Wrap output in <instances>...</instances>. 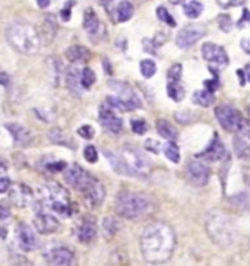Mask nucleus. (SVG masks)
I'll return each mask as SVG.
<instances>
[{"mask_svg":"<svg viewBox=\"0 0 250 266\" xmlns=\"http://www.w3.org/2000/svg\"><path fill=\"white\" fill-rule=\"evenodd\" d=\"M9 215H11V209H9V206H6L5 204H0V219L9 218Z\"/></svg>","mask_w":250,"mask_h":266,"instance_id":"09e8293b","label":"nucleus"},{"mask_svg":"<svg viewBox=\"0 0 250 266\" xmlns=\"http://www.w3.org/2000/svg\"><path fill=\"white\" fill-rule=\"evenodd\" d=\"M145 148L146 149H149L151 152H154V154H158V151H159V146H158V142H154V141H146V143H145Z\"/></svg>","mask_w":250,"mask_h":266,"instance_id":"49530a36","label":"nucleus"},{"mask_svg":"<svg viewBox=\"0 0 250 266\" xmlns=\"http://www.w3.org/2000/svg\"><path fill=\"white\" fill-rule=\"evenodd\" d=\"M182 2H185V0H172V3H174V5H177V3H182Z\"/></svg>","mask_w":250,"mask_h":266,"instance_id":"13d9d810","label":"nucleus"},{"mask_svg":"<svg viewBox=\"0 0 250 266\" xmlns=\"http://www.w3.org/2000/svg\"><path fill=\"white\" fill-rule=\"evenodd\" d=\"M50 2H51V0H37V5H38V8H41V9H46L48 5H50Z\"/></svg>","mask_w":250,"mask_h":266,"instance_id":"6e6d98bb","label":"nucleus"},{"mask_svg":"<svg viewBox=\"0 0 250 266\" xmlns=\"http://www.w3.org/2000/svg\"><path fill=\"white\" fill-rule=\"evenodd\" d=\"M141 73L142 76L145 79H149L152 78L154 75H155L156 72V64L154 60H151V59H145V60H142L141 62Z\"/></svg>","mask_w":250,"mask_h":266,"instance_id":"72a5a7b5","label":"nucleus"},{"mask_svg":"<svg viewBox=\"0 0 250 266\" xmlns=\"http://www.w3.org/2000/svg\"><path fill=\"white\" fill-rule=\"evenodd\" d=\"M217 22H218V27L221 31L230 32L233 28V19L230 15H225V14H221L217 18Z\"/></svg>","mask_w":250,"mask_h":266,"instance_id":"c9c22d12","label":"nucleus"},{"mask_svg":"<svg viewBox=\"0 0 250 266\" xmlns=\"http://www.w3.org/2000/svg\"><path fill=\"white\" fill-rule=\"evenodd\" d=\"M95 2H97L98 5H101V6H104L106 9H109L110 6L113 5V2H114V0H95Z\"/></svg>","mask_w":250,"mask_h":266,"instance_id":"5fc2aeb1","label":"nucleus"},{"mask_svg":"<svg viewBox=\"0 0 250 266\" xmlns=\"http://www.w3.org/2000/svg\"><path fill=\"white\" fill-rule=\"evenodd\" d=\"M234 152L238 158H250V122H243L234 136Z\"/></svg>","mask_w":250,"mask_h":266,"instance_id":"f3484780","label":"nucleus"},{"mask_svg":"<svg viewBox=\"0 0 250 266\" xmlns=\"http://www.w3.org/2000/svg\"><path fill=\"white\" fill-rule=\"evenodd\" d=\"M183 12L188 18H192V19L199 18L203 12V5L198 0H192V2H189L183 6Z\"/></svg>","mask_w":250,"mask_h":266,"instance_id":"c756f323","label":"nucleus"},{"mask_svg":"<svg viewBox=\"0 0 250 266\" xmlns=\"http://www.w3.org/2000/svg\"><path fill=\"white\" fill-rule=\"evenodd\" d=\"M247 0H230L228 3H227V6H230V8H234V6H241V5H244Z\"/></svg>","mask_w":250,"mask_h":266,"instance_id":"864d4df0","label":"nucleus"},{"mask_svg":"<svg viewBox=\"0 0 250 266\" xmlns=\"http://www.w3.org/2000/svg\"><path fill=\"white\" fill-rule=\"evenodd\" d=\"M82 195L85 196V199L88 201V204L91 206H100L103 204L104 198H106V189H104L101 182H98L97 179H94L93 183L85 189V192Z\"/></svg>","mask_w":250,"mask_h":266,"instance_id":"aec40b11","label":"nucleus"},{"mask_svg":"<svg viewBox=\"0 0 250 266\" xmlns=\"http://www.w3.org/2000/svg\"><path fill=\"white\" fill-rule=\"evenodd\" d=\"M44 168H46L47 171L51 172L63 171V170L66 168V162H63V161H50V159H47V161L44 162Z\"/></svg>","mask_w":250,"mask_h":266,"instance_id":"a19ab883","label":"nucleus"},{"mask_svg":"<svg viewBox=\"0 0 250 266\" xmlns=\"http://www.w3.org/2000/svg\"><path fill=\"white\" fill-rule=\"evenodd\" d=\"M206 233L211 237V240L221 247H228L234 241V227L227 215H224L221 211H211L206 215L205 221Z\"/></svg>","mask_w":250,"mask_h":266,"instance_id":"20e7f679","label":"nucleus"},{"mask_svg":"<svg viewBox=\"0 0 250 266\" xmlns=\"http://www.w3.org/2000/svg\"><path fill=\"white\" fill-rule=\"evenodd\" d=\"M48 138H50V141L53 142V143H56V145H64V146L75 148L73 141H72L70 138H67V136L63 133V130H60V129H53V130L50 132Z\"/></svg>","mask_w":250,"mask_h":266,"instance_id":"c85d7f7f","label":"nucleus"},{"mask_svg":"<svg viewBox=\"0 0 250 266\" xmlns=\"http://www.w3.org/2000/svg\"><path fill=\"white\" fill-rule=\"evenodd\" d=\"M6 41L15 51L24 56L35 54L41 46V37L35 27L24 21L12 22L6 28Z\"/></svg>","mask_w":250,"mask_h":266,"instance_id":"7ed1b4c3","label":"nucleus"},{"mask_svg":"<svg viewBox=\"0 0 250 266\" xmlns=\"http://www.w3.org/2000/svg\"><path fill=\"white\" fill-rule=\"evenodd\" d=\"M67 85H69V88L73 93H76L80 88V85H82L80 83V75H79V72L75 67L69 69V72H67Z\"/></svg>","mask_w":250,"mask_h":266,"instance_id":"f704fd0d","label":"nucleus"},{"mask_svg":"<svg viewBox=\"0 0 250 266\" xmlns=\"http://www.w3.org/2000/svg\"><path fill=\"white\" fill-rule=\"evenodd\" d=\"M95 73L93 69H90V67H85L82 72H80V83H82V88L84 90H90L93 85L95 83Z\"/></svg>","mask_w":250,"mask_h":266,"instance_id":"473e14b6","label":"nucleus"},{"mask_svg":"<svg viewBox=\"0 0 250 266\" xmlns=\"http://www.w3.org/2000/svg\"><path fill=\"white\" fill-rule=\"evenodd\" d=\"M240 46L244 50V53L250 54V38H243L241 43H240Z\"/></svg>","mask_w":250,"mask_h":266,"instance_id":"603ef678","label":"nucleus"},{"mask_svg":"<svg viewBox=\"0 0 250 266\" xmlns=\"http://www.w3.org/2000/svg\"><path fill=\"white\" fill-rule=\"evenodd\" d=\"M84 30L90 35L91 41L100 43L106 38V27L98 19L94 9L88 8L84 14Z\"/></svg>","mask_w":250,"mask_h":266,"instance_id":"9b49d317","label":"nucleus"},{"mask_svg":"<svg viewBox=\"0 0 250 266\" xmlns=\"http://www.w3.org/2000/svg\"><path fill=\"white\" fill-rule=\"evenodd\" d=\"M244 22H250V12L247 11V9H244V11H243V18L238 21L237 27H238V28H243V24H244Z\"/></svg>","mask_w":250,"mask_h":266,"instance_id":"8fccbe9b","label":"nucleus"},{"mask_svg":"<svg viewBox=\"0 0 250 266\" xmlns=\"http://www.w3.org/2000/svg\"><path fill=\"white\" fill-rule=\"evenodd\" d=\"M84 157L85 159L88 161V162H91V164H94L98 161V151H97V148L93 146V145H88L85 149H84Z\"/></svg>","mask_w":250,"mask_h":266,"instance_id":"79ce46f5","label":"nucleus"},{"mask_svg":"<svg viewBox=\"0 0 250 266\" xmlns=\"http://www.w3.org/2000/svg\"><path fill=\"white\" fill-rule=\"evenodd\" d=\"M11 83V78L6 72H0V85L3 86H8Z\"/></svg>","mask_w":250,"mask_h":266,"instance_id":"3c124183","label":"nucleus"},{"mask_svg":"<svg viewBox=\"0 0 250 266\" xmlns=\"http://www.w3.org/2000/svg\"><path fill=\"white\" fill-rule=\"evenodd\" d=\"M199 157L206 159V161H221L224 158L228 157V152L224 146L222 141L219 139L218 135H214L212 141L209 142V145L206 146V149L203 151L202 154H199Z\"/></svg>","mask_w":250,"mask_h":266,"instance_id":"6ab92c4d","label":"nucleus"},{"mask_svg":"<svg viewBox=\"0 0 250 266\" xmlns=\"http://www.w3.org/2000/svg\"><path fill=\"white\" fill-rule=\"evenodd\" d=\"M164 154H165V158L174 164L180 162V149L176 142L169 141V143L164 145Z\"/></svg>","mask_w":250,"mask_h":266,"instance_id":"2f4dec72","label":"nucleus"},{"mask_svg":"<svg viewBox=\"0 0 250 266\" xmlns=\"http://www.w3.org/2000/svg\"><path fill=\"white\" fill-rule=\"evenodd\" d=\"M155 211V201L139 192H123L117 196L116 201V212L122 218L136 221L152 215Z\"/></svg>","mask_w":250,"mask_h":266,"instance_id":"f03ea898","label":"nucleus"},{"mask_svg":"<svg viewBox=\"0 0 250 266\" xmlns=\"http://www.w3.org/2000/svg\"><path fill=\"white\" fill-rule=\"evenodd\" d=\"M44 259L48 265L54 266H67L73 265V260H75V254L73 251L64 246H56V247H51L44 253Z\"/></svg>","mask_w":250,"mask_h":266,"instance_id":"4468645a","label":"nucleus"},{"mask_svg":"<svg viewBox=\"0 0 250 266\" xmlns=\"http://www.w3.org/2000/svg\"><path fill=\"white\" fill-rule=\"evenodd\" d=\"M249 114H250V106H249Z\"/></svg>","mask_w":250,"mask_h":266,"instance_id":"bf43d9fd","label":"nucleus"},{"mask_svg":"<svg viewBox=\"0 0 250 266\" xmlns=\"http://www.w3.org/2000/svg\"><path fill=\"white\" fill-rule=\"evenodd\" d=\"M78 133L84 138V139H93L94 138V129L93 126L84 125L78 129Z\"/></svg>","mask_w":250,"mask_h":266,"instance_id":"37998d69","label":"nucleus"},{"mask_svg":"<svg viewBox=\"0 0 250 266\" xmlns=\"http://www.w3.org/2000/svg\"><path fill=\"white\" fill-rule=\"evenodd\" d=\"M95 177H93L88 171H85L82 167H79L78 164L69 165L64 168V180L70 188L76 189L78 192L84 193L85 189L88 188Z\"/></svg>","mask_w":250,"mask_h":266,"instance_id":"1a4fd4ad","label":"nucleus"},{"mask_svg":"<svg viewBox=\"0 0 250 266\" xmlns=\"http://www.w3.org/2000/svg\"><path fill=\"white\" fill-rule=\"evenodd\" d=\"M182 70H183L182 64H179V63L173 64L172 67L169 69V72H167L169 80H179L180 82V79H182Z\"/></svg>","mask_w":250,"mask_h":266,"instance_id":"58836bf2","label":"nucleus"},{"mask_svg":"<svg viewBox=\"0 0 250 266\" xmlns=\"http://www.w3.org/2000/svg\"><path fill=\"white\" fill-rule=\"evenodd\" d=\"M130 126H132V130L136 133V135H145L146 130H148V125L143 119H133L130 122Z\"/></svg>","mask_w":250,"mask_h":266,"instance_id":"4c0bfd02","label":"nucleus"},{"mask_svg":"<svg viewBox=\"0 0 250 266\" xmlns=\"http://www.w3.org/2000/svg\"><path fill=\"white\" fill-rule=\"evenodd\" d=\"M11 188V180L8 177H0V195L8 192Z\"/></svg>","mask_w":250,"mask_h":266,"instance_id":"a18cd8bd","label":"nucleus"},{"mask_svg":"<svg viewBox=\"0 0 250 266\" xmlns=\"http://www.w3.org/2000/svg\"><path fill=\"white\" fill-rule=\"evenodd\" d=\"M31 190L24 186V185H15L14 188L11 189V201L16 205V206H27L28 202L31 201Z\"/></svg>","mask_w":250,"mask_h":266,"instance_id":"412c9836","label":"nucleus"},{"mask_svg":"<svg viewBox=\"0 0 250 266\" xmlns=\"http://www.w3.org/2000/svg\"><path fill=\"white\" fill-rule=\"evenodd\" d=\"M119 228H120V222L114 218V217H107V218H104V221H103V233H104V235L107 238L116 234L119 231Z\"/></svg>","mask_w":250,"mask_h":266,"instance_id":"7c9ffc66","label":"nucleus"},{"mask_svg":"<svg viewBox=\"0 0 250 266\" xmlns=\"http://www.w3.org/2000/svg\"><path fill=\"white\" fill-rule=\"evenodd\" d=\"M79 241L82 243H90L93 241L97 235V225L93 219H84L82 224L78 227V231H76Z\"/></svg>","mask_w":250,"mask_h":266,"instance_id":"4be33fe9","label":"nucleus"},{"mask_svg":"<svg viewBox=\"0 0 250 266\" xmlns=\"http://www.w3.org/2000/svg\"><path fill=\"white\" fill-rule=\"evenodd\" d=\"M100 123L110 133H120L123 130V120L114 113V109L107 103L100 109Z\"/></svg>","mask_w":250,"mask_h":266,"instance_id":"2eb2a0df","label":"nucleus"},{"mask_svg":"<svg viewBox=\"0 0 250 266\" xmlns=\"http://www.w3.org/2000/svg\"><path fill=\"white\" fill-rule=\"evenodd\" d=\"M66 57L72 63H87L90 60L91 54L90 50L82 46H72L66 50Z\"/></svg>","mask_w":250,"mask_h":266,"instance_id":"b1692460","label":"nucleus"},{"mask_svg":"<svg viewBox=\"0 0 250 266\" xmlns=\"http://www.w3.org/2000/svg\"><path fill=\"white\" fill-rule=\"evenodd\" d=\"M59 219L53 214L48 212L46 206L35 202V217H34V227L40 234H51L59 230Z\"/></svg>","mask_w":250,"mask_h":266,"instance_id":"6e6552de","label":"nucleus"},{"mask_svg":"<svg viewBox=\"0 0 250 266\" xmlns=\"http://www.w3.org/2000/svg\"><path fill=\"white\" fill-rule=\"evenodd\" d=\"M206 35V27L202 24H192V25H186L185 28H182L176 35V44L177 47L190 48L195 46L201 38Z\"/></svg>","mask_w":250,"mask_h":266,"instance_id":"9d476101","label":"nucleus"},{"mask_svg":"<svg viewBox=\"0 0 250 266\" xmlns=\"http://www.w3.org/2000/svg\"><path fill=\"white\" fill-rule=\"evenodd\" d=\"M205 88L208 90V91H215V90H218V79H214V80H206L205 82Z\"/></svg>","mask_w":250,"mask_h":266,"instance_id":"de8ad7c7","label":"nucleus"},{"mask_svg":"<svg viewBox=\"0 0 250 266\" xmlns=\"http://www.w3.org/2000/svg\"><path fill=\"white\" fill-rule=\"evenodd\" d=\"M231 204L235 206H240V208H246L250 205V198L246 193H240V195H234L233 198H230Z\"/></svg>","mask_w":250,"mask_h":266,"instance_id":"ea45409f","label":"nucleus"},{"mask_svg":"<svg viewBox=\"0 0 250 266\" xmlns=\"http://www.w3.org/2000/svg\"><path fill=\"white\" fill-rule=\"evenodd\" d=\"M155 127H156V132H158L164 139H167V141H176L177 136H179L177 129H176L170 122H167V120H164V119L156 120Z\"/></svg>","mask_w":250,"mask_h":266,"instance_id":"393cba45","label":"nucleus"},{"mask_svg":"<svg viewBox=\"0 0 250 266\" xmlns=\"http://www.w3.org/2000/svg\"><path fill=\"white\" fill-rule=\"evenodd\" d=\"M193 103L201 106V107H209L215 103V97L212 91H208L206 88L205 90H199L193 94Z\"/></svg>","mask_w":250,"mask_h":266,"instance_id":"bb28decb","label":"nucleus"},{"mask_svg":"<svg viewBox=\"0 0 250 266\" xmlns=\"http://www.w3.org/2000/svg\"><path fill=\"white\" fill-rule=\"evenodd\" d=\"M167 94H169V97L172 98L173 101L180 103L185 98V90L179 83V80H169V83H167Z\"/></svg>","mask_w":250,"mask_h":266,"instance_id":"cd10ccee","label":"nucleus"},{"mask_svg":"<svg viewBox=\"0 0 250 266\" xmlns=\"http://www.w3.org/2000/svg\"><path fill=\"white\" fill-rule=\"evenodd\" d=\"M215 117L218 120L219 126L225 130V132H237L241 125H243V116L238 110H235L233 106H227L222 104L215 109Z\"/></svg>","mask_w":250,"mask_h":266,"instance_id":"0eeeda50","label":"nucleus"},{"mask_svg":"<svg viewBox=\"0 0 250 266\" xmlns=\"http://www.w3.org/2000/svg\"><path fill=\"white\" fill-rule=\"evenodd\" d=\"M16 243H18L19 249L24 251H31L37 247V244H38L37 237H35L34 230L28 224H25V222L18 224V227H16Z\"/></svg>","mask_w":250,"mask_h":266,"instance_id":"dca6fc26","label":"nucleus"},{"mask_svg":"<svg viewBox=\"0 0 250 266\" xmlns=\"http://www.w3.org/2000/svg\"><path fill=\"white\" fill-rule=\"evenodd\" d=\"M109 86L117 94V97L123 101L126 104L127 110H138L142 107L141 100L139 97L136 95V93L127 85L125 82H120V80H110Z\"/></svg>","mask_w":250,"mask_h":266,"instance_id":"f8f14e48","label":"nucleus"},{"mask_svg":"<svg viewBox=\"0 0 250 266\" xmlns=\"http://www.w3.org/2000/svg\"><path fill=\"white\" fill-rule=\"evenodd\" d=\"M202 57L209 63H215V64H221L225 66L228 64V54L224 48L214 44V43H205L202 47Z\"/></svg>","mask_w":250,"mask_h":266,"instance_id":"a211bd4d","label":"nucleus"},{"mask_svg":"<svg viewBox=\"0 0 250 266\" xmlns=\"http://www.w3.org/2000/svg\"><path fill=\"white\" fill-rule=\"evenodd\" d=\"M6 129L9 130V133L12 135L14 142L16 145H28L32 141L31 133L21 125H16V123H11V125H6Z\"/></svg>","mask_w":250,"mask_h":266,"instance_id":"5701e85b","label":"nucleus"},{"mask_svg":"<svg viewBox=\"0 0 250 266\" xmlns=\"http://www.w3.org/2000/svg\"><path fill=\"white\" fill-rule=\"evenodd\" d=\"M133 5L129 0H122L116 9H114V15H116V21L117 22H127L132 16H133Z\"/></svg>","mask_w":250,"mask_h":266,"instance_id":"a878e982","label":"nucleus"},{"mask_svg":"<svg viewBox=\"0 0 250 266\" xmlns=\"http://www.w3.org/2000/svg\"><path fill=\"white\" fill-rule=\"evenodd\" d=\"M176 247V234L165 222L149 224L141 235V251L145 262L159 265L170 260Z\"/></svg>","mask_w":250,"mask_h":266,"instance_id":"f257e3e1","label":"nucleus"},{"mask_svg":"<svg viewBox=\"0 0 250 266\" xmlns=\"http://www.w3.org/2000/svg\"><path fill=\"white\" fill-rule=\"evenodd\" d=\"M120 159L123 162L126 175H135V177H146L151 170V161L142 151L125 146L120 151Z\"/></svg>","mask_w":250,"mask_h":266,"instance_id":"39448f33","label":"nucleus"},{"mask_svg":"<svg viewBox=\"0 0 250 266\" xmlns=\"http://www.w3.org/2000/svg\"><path fill=\"white\" fill-rule=\"evenodd\" d=\"M211 170L202 161H190L186 167V177L193 186L202 188L209 182Z\"/></svg>","mask_w":250,"mask_h":266,"instance_id":"ddd939ff","label":"nucleus"},{"mask_svg":"<svg viewBox=\"0 0 250 266\" xmlns=\"http://www.w3.org/2000/svg\"><path fill=\"white\" fill-rule=\"evenodd\" d=\"M156 16L159 21H162L164 24L170 25V27H176V21L173 19V16L170 15V12L164 8V6H159L156 8Z\"/></svg>","mask_w":250,"mask_h":266,"instance_id":"e433bc0d","label":"nucleus"},{"mask_svg":"<svg viewBox=\"0 0 250 266\" xmlns=\"http://www.w3.org/2000/svg\"><path fill=\"white\" fill-rule=\"evenodd\" d=\"M246 72H247V73H244V75H246V76H247V79L250 80V64H247V66H246Z\"/></svg>","mask_w":250,"mask_h":266,"instance_id":"4d7b16f0","label":"nucleus"},{"mask_svg":"<svg viewBox=\"0 0 250 266\" xmlns=\"http://www.w3.org/2000/svg\"><path fill=\"white\" fill-rule=\"evenodd\" d=\"M73 5H75V0H67V2H66L64 8L62 9L63 21H69V19H70V9H72V6H73Z\"/></svg>","mask_w":250,"mask_h":266,"instance_id":"c03bdc74","label":"nucleus"},{"mask_svg":"<svg viewBox=\"0 0 250 266\" xmlns=\"http://www.w3.org/2000/svg\"><path fill=\"white\" fill-rule=\"evenodd\" d=\"M43 206L53 211L57 215L69 217L70 215V198L69 193L59 185L51 183L46 188V199L38 201Z\"/></svg>","mask_w":250,"mask_h":266,"instance_id":"423d86ee","label":"nucleus"}]
</instances>
